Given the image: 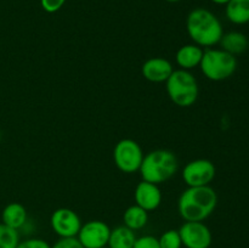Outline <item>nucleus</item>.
<instances>
[{
	"label": "nucleus",
	"instance_id": "7",
	"mask_svg": "<svg viewBox=\"0 0 249 248\" xmlns=\"http://www.w3.org/2000/svg\"><path fill=\"white\" fill-rule=\"evenodd\" d=\"M215 174L214 163L204 158L191 160L182 169V179L189 187L208 186L215 177Z\"/></svg>",
	"mask_w": 249,
	"mask_h": 248
},
{
	"label": "nucleus",
	"instance_id": "23",
	"mask_svg": "<svg viewBox=\"0 0 249 248\" xmlns=\"http://www.w3.org/2000/svg\"><path fill=\"white\" fill-rule=\"evenodd\" d=\"M51 248H84L77 237H61L51 246Z\"/></svg>",
	"mask_w": 249,
	"mask_h": 248
},
{
	"label": "nucleus",
	"instance_id": "6",
	"mask_svg": "<svg viewBox=\"0 0 249 248\" xmlns=\"http://www.w3.org/2000/svg\"><path fill=\"white\" fill-rule=\"evenodd\" d=\"M143 159L141 146L133 139L118 141L113 150V160L116 167L125 174L139 172Z\"/></svg>",
	"mask_w": 249,
	"mask_h": 248
},
{
	"label": "nucleus",
	"instance_id": "9",
	"mask_svg": "<svg viewBox=\"0 0 249 248\" xmlns=\"http://www.w3.org/2000/svg\"><path fill=\"white\" fill-rule=\"evenodd\" d=\"M111 228L102 220H90L82 224L77 238L84 248H102L108 243Z\"/></svg>",
	"mask_w": 249,
	"mask_h": 248
},
{
	"label": "nucleus",
	"instance_id": "12",
	"mask_svg": "<svg viewBox=\"0 0 249 248\" xmlns=\"http://www.w3.org/2000/svg\"><path fill=\"white\" fill-rule=\"evenodd\" d=\"M173 71L174 68L170 61L163 57L148 58L146 62H143L142 68H141L143 78L152 83L167 82Z\"/></svg>",
	"mask_w": 249,
	"mask_h": 248
},
{
	"label": "nucleus",
	"instance_id": "25",
	"mask_svg": "<svg viewBox=\"0 0 249 248\" xmlns=\"http://www.w3.org/2000/svg\"><path fill=\"white\" fill-rule=\"evenodd\" d=\"M211 1L214 2V4H216V5H226L229 1H230V0H211Z\"/></svg>",
	"mask_w": 249,
	"mask_h": 248
},
{
	"label": "nucleus",
	"instance_id": "11",
	"mask_svg": "<svg viewBox=\"0 0 249 248\" xmlns=\"http://www.w3.org/2000/svg\"><path fill=\"white\" fill-rule=\"evenodd\" d=\"M134 198L136 204L145 211H156L162 203V192L158 185L142 180L136 186Z\"/></svg>",
	"mask_w": 249,
	"mask_h": 248
},
{
	"label": "nucleus",
	"instance_id": "13",
	"mask_svg": "<svg viewBox=\"0 0 249 248\" xmlns=\"http://www.w3.org/2000/svg\"><path fill=\"white\" fill-rule=\"evenodd\" d=\"M204 50L196 44H186L177 51L175 61L180 70L190 71L198 67L203 57Z\"/></svg>",
	"mask_w": 249,
	"mask_h": 248
},
{
	"label": "nucleus",
	"instance_id": "22",
	"mask_svg": "<svg viewBox=\"0 0 249 248\" xmlns=\"http://www.w3.org/2000/svg\"><path fill=\"white\" fill-rule=\"evenodd\" d=\"M133 248H160L158 238L151 235H143L138 237Z\"/></svg>",
	"mask_w": 249,
	"mask_h": 248
},
{
	"label": "nucleus",
	"instance_id": "20",
	"mask_svg": "<svg viewBox=\"0 0 249 248\" xmlns=\"http://www.w3.org/2000/svg\"><path fill=\"white\" fill-rule=\"evenodd\" d=\"M160 248H181L182 242L181 237H180L179 230H167L160 235L158 238Z\"/></svg>",
	"mask_w": 249,
	"mask_h": 248
},
{
	"label": "nucleus",
	"instance_id": "27",
	"mask_svg": "<svg viewBox=\"0 0 249 248\" xmlns=\"http://www.w3.org/2000/svg\"><path fill=\"white\" fill-rule=\"evenodd\" d=\"M102 248H108V247H107V246H106V247H102Z\"/></svg>",
	"mask_w": 249,
	"mask_h": 248
},
{
	"label": "nucleus",
	"instance_id": "24",
	"mask_svg": "<svg viewBox=\"0 0 249 248\" xmlns=\"http://www.w3.org/2000/svg\"><path fill=\"white\" fill-rule=\"evenodd\" d=\"M66 1L67 0H40V5L44 11L53 14V12H57L58 10L62 9Z\"/></svg>",
	"mask_w": 249,
	"mask_h": 248
},
{
	"label": "nucleus",
	"instance_id": "17",
	"mask_svg": "<svg viewBox=\"0 0 249 248\" xmlns=\"http://www.w3.org/2000/svg\"><path fill=\"white\" fill-rule=\"evenodd\" d=\"M226 18L233 24L249 22V0H230L225 5Z\"/></svg>",
	"mask_w": 249,
	"mask_h": 248
},
{
	"label": "nucleus",
	"instance_id": "10",
	"mask_svg": "<svg viewBox=\"0 0 249 248\" xmlns=\"http://www.w3.org/2000/svg\"><path fill=\"white\" fill-rule=\"evenodd\" d=\"M50 225L58 237H77L82 220L73 209L57 208L50 218Z\"/></svg>",
	"mask_w": 249,
	"mask_h": 248
},
{
	"label": "nucleus",
	"instance_id": "5",
	"mask_svg": "<svg viewBox=\"0 0 249 248\" xmlns=\"http://www.w3.org/2000/svg\"><path fill=\"white\" fill-rule=\"evenodd\" d=\"M199 67L204 77L209 80L221 82L230 78L236 72L237 58L223 49L208 48L204 50Z\"/></svg>",
	"mask_w": 249,
	"mask_h": 248
},
{
	"label": "nucleus",
	"instance_id": "19",
	"mask_svg": "<svg viewBox=\"0 0 249 248\" xmlns=\"http://www.w3.org/2000/svg\"><path fill=\"white\" fill-rule=\"evenodd\" d=\"M19 241L18 231L0 223V248H16Z\"/></svg>",
	"mask_w": 249,
	"mask_h": 248
},
{
	"label": "nucleus",
	"instance_id": "21",
	"mask_svg": "<svg viewBox=\"0 0 249 248\" xmlns=\"http://www.w3.org/2000/svg\"><path fill=\"white\" fill-rule=\"evenodd\" d=\"M16 248H51L50 243L39 237H29L19 241Z\"/></svg>",
	"mask_w": 249,
	"mask_h": 248
},
{
	"label": "nucleus",
	"instance_id": "18",
	"mask_svg": "<svg viewBox=\"0 0 249 248\" xmlns=\"http://www.w3.org/2000/svg\"><path fill=\"white\" fill-rule=\"evenodd\" d=\"M123 221L124 225L133 231L141 230L142 228H145L148 221V212L141 208L138 204H133L124 212Z\"/></svg>",
	"mask_w": 249,
	"mask_h": 248
},
{
	"label": "nucleus",
	"instance_id": "16",
	"mask_svg": "<svg viewBox=\"0 0 249 248\" xmlns=\"http://www.w3.org/2000/svg\"><path fill=\"white\" fill-rule=\"evenodd\" d=\"M135 231L131 229L126 228L125 225L117 226V228L111 229V233H109L108 243L107 247L108 248H133L136 241Z\"/></svg>",
	"mask_w": 249,
	"mask_h": 248
},
{
	"label": "nucleus",
	"instance_id": "3",
	"mask_svg": "<svg viewBox=\"0 0 249 248\" xmlns=\"http://www.w3.org/2000/svg\"><path fill=\"white\" fill-rule=\"evenodd\" d=\"M179 169V160L173 151L155 150L143 156L142 163L139 169L142 180L160 185L168 181L177 174Z\"/></svg>",
	"mask_w": 249,
	"mask_h": 248
},
{
	"label": "nucleus",
	"instance_id": "4",
	"mask_svg": "<svg viewBox=\"0 0 249 248\" xmlns=\"http://www.w3.org/2000/svg\"><path fill=\"white\" fill-rule=\"evenodd\" d=\"M165 84L168 96L177 106L191 107L198 99V83L190 71H173Z\"/></svg>",
	"mask_w": 249,
	"mask_h": 248
},
{
	"label": "nucleus",
	"instance_id": "15",
	"mask_svg": "<svg viewBox=\"0 0 249 248\" xmlns=\"http://www.w3.org/2000/svg\"><path fill=\"white\" fill-rule=\"evenodd\" d=\"M219 44L221 45L223 50L236 56L243 53L247 50L249 46V40L246 34L237 31H232L229 32V33H224Z\"/></svg>",
	"mask_w": 249,
	"mask_h": 248
},
{
	"label": "nucleus",
	"instance_id": "1",
	"mask_svg": "<svg viewBox=\"0 0 249 248\" xmlns=\"http://www.w3.org/2000/svg\"><path fill=\"white\" fill-rule=\"evenodd\" d=\"M218 204V195L213 187H187L179 197L178 211L185 221H204L213 214Z\"/></svg>",
	"mask_w": 249,
	"mask_h": 248
},
{
	"label": "nucleus",
	"instance_id": "26",
	"mask_svg": "<svg viewBox=\"0 0 249 248\" xmlns=\"http://www.w3.org/2000/svg\"><path fill=\"white\" fill-rule=\"evenodd\" d=\"M165 1H168V2H179V1H181V0H165Z\"/></svg>",
	"mask_w": 249,
	"mask_h": 248
},
{
	"label": "nucleus",
	"instance_id": "8",
	"mask_svg": "<svg viewBox=\"0 0 249 248\" xmlns=\"http://www.w3.org/2000/svg\"><path fill=\"white\" fill-rule=\"evenodd\" d=\"M179 233L185 248H209L213 242L211 229L203 221H185Z\"/></svg>",
	"mask_w": 249,
	"mask_h": 248
},
{
	"label": "nucleus",
	"instance_id": "14",
	"mask_svg": "<svg viewBox=\"0 0 249 248\" xmlns=\"http://www.w3.org/2000/svg\"><path fill=\"white\" fill-rule=\"evenodd\" d=\"M27 220H28V214H27L26 207L18 202L9 203L2 209L1 223L9 228L19 231L22 226L27 223Z\"/></svg>",
	"mask_w": 249,
	"mask_h": 248
},
{
	"label": "nucleus",
	"instance_id": "2",
	"mask_svg": "<svg viewBox=\"0 0 249 248\" xmlns=\"http://www.w3.org/2000/svg\"><path fill=\"white\" fill-rule=\"evenodd\" d=\"M186 29L194 44L207 49L220 43L224 34L220 19L203 7L190 11L186 18Z\"/></svg>",
	"mask_w": 249,
	"mask_h": 248
}]
</instances>
